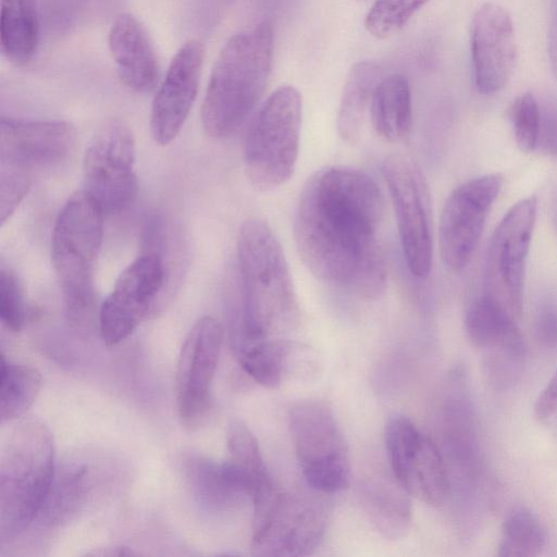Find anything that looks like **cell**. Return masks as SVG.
I'll use <instances>...</instances> for the list:
<instances>
[{
	"mask_svg": "<svg viewBox=\"0 0 557 557\" xmlns=\"http://www.w3.org/2000/svg\"><path fill=\"white\" fill-rule=\"evenodd\" d=\"M383 197L362 171L331 166L315 172L299 197L294 237L298 253L313 276L364 298L386 287V262L376 234Z\"/></svg>",
	"mask_w": 557,
	"mask_h": 557,
	"instance_id": "obj_1",
	"label": "cell"
},
{
	"mask_svg": "<svg viewBox=\"0 0 557 557\" xmlns=\"http://www.w3.org/2000/svg\"><path fill=\"white\" fill-rule=\"evenodd\" d=\"M243 314L232 343L278 338L299 314L290 270L278 238L263 221L244 222L237 239Z\"/></svg>",
	"mask_w": 557,
	"mask_h": 557,
	"instance_id": "obj_2",
	"label": "cell"
},
{
	"mask_svg": "<svg viewBox=\"0 0 557 557\" xmlns=\"http://www.w3.org/2000/svg\"><path fill=\"white\" fill-rule=\"evenodd\" d=\"M272 55L270 21L226 41L212 67L201 108V122L208 135L224 138L242 127L265 90Z\"/></svg>",
	"mask_w": 557,
	"mask_h": 557,
	"instance_id": "obj_3",
	"label": "cell"
},
{
	"mask_svg": "<svg viewBox=\"0 0 557 557\" xmlns=\"http://www.w3.org/2000/svg\"><path fill=\"white\" fill-rule=\"evenodd\" d=\"M54 481V443L36 419L21 421L10 433L0 459V539H14L42 510Z\"/></svg>",
	"mask_w": 557,
	"mask_h": 557,
	"instance_id": "obj_4",
	"label": "cell"
},
{
	"mask_svg": "<svg viewBox=\"0 0 557 557\" xmlns=\"http://www.w3.org/2000/svg\"><path fill=\"white\" fill-rule=\"evenodd\" d=\"M103 212L85 191L72 195L52 233L51 258L67 317L79 329L90 325L95 270L103 236Z\"/></svg>",
	"mask_w": 557,
	"mask_h": 557,
	"instance_id": "obj_5",
	"label": "cell"
},
{
	"mask_svg": "<svg viewBox=\"0 0 557 557\" xmlns=\"http://www.w3.org/2000/svg\"><path fill=\"white\" fill-rule=\"evenodd\" d=\"M301 116V96L289 85L274 90L256 113L245 140L244 164L248 180L257 189H275L293 175Z\"/></svg>",
	"mask_w": 557,
	"mask_h": 557,
	"instance_id": "obj_6",
	"label": "cell"
},
{
	"mask_svg": "<svg viewBox=\"0 0 557 557\" xmlns=\"http://www.w3.org/2000/svg\"><path fill=\"white\" fill-rule=\"evenodd\" d=\"M295 453L308 484L322 493H336L349 481L347 443L332 409L320 400H302L289 411Z\"/></svg>",
	"mask_w": 557,
	"mask_h": 557,
	"instance_id": "obj_7",
	"label": "cell"
},
{
	"mask_svg": "<svg viewBox=\"0 0 557 557\" xmlns=\"http://www.w3.org/2000/svg\"><path fill=\"white\" fill-rule=\"evenodd\" d=\"M135 153L133 132L119 119L104 122L91 138L84 156V190L103 213H120L134 203Z\"/></svg>",
	"mask_w": 557,
	"mask_h": 557,
	"instance_id": "obj_8",
	"label": "cell"
},
{
	"mask_svg": "<svg viewBox=\"0 0 557 557\" xmlns=\"http://www.w3.org/2000/svg\"><path fill=\"white\" fill-rule=\"evenodd\" d=\"M382 172L393 202L407 267L412 275L424 278L430 274L433 259L428 183L416 162L403 154L387 157Z\"/></svg>",
	"mask_w": 557,
	"mask_h": 557,
	"instance_id": "obj_9",
	"label": "cell"
},
{
	"mask_svg": "<svg viewBox=\"0 0 557 557\" xmlns=\"http://www.w3.org/2000/svg\"><path fill=\"white\" fill-rule=\"evenodd\" d=\"M323 510L306 498L277 490L253 506L251 549L257 556H304L325 532Z\"/></svg>",
	"mask_w": 557,
	"mask_h": 557,
	"instance_id": "obj_10",
	"label": "cell"
},
{
	"mask_svg": "<svg viewBox=\"0 0 557 557\" xmlns=\"http://www.w3.org/2000/svg\"><path fill=\"white\" fill-rule=\"evenodd\" d=\"M536 208L535 197L515 203L495 228L486 255V294L516 319L523 308L525 263Z\"/></svg>",
	"mask_w": 557,
	"mask_h": 557,
	"instance_id": "obj_11",
	"label": "cell"
},
{
	"mask_svg": "<svg viewBox=\"0 0 557 557\" xmlns=\"http://www.w3.org/2000/svg\"><path fill=\"white\" fill-rule=\"evenodd\" d=\"M385 445L394 478L406 493L433 506L446 502L450 492L448 473L432 437L408 418L394 416L385 426Z\"/></svg>",
	"mask_w": 557,
	"mask_h": 557,
	"instance_id": "obj_12",
	"label": "cell"
},
{
	"mask_svg": "<svg viewBox=\"0 0 557 557\" xmlns=\"http://www.w3.org/2000/svg\"><path fill=\"white\" fill-rule=\"evenodd\" d=\"M502 183L499 174L483 175L462 183L447 197L440 218L438 244L450 272L459 273L470 262Z\"/></svg>",
	"mask_w": 557,
	"mask_h": 557,
	"instance_id": "obj_13",
	"label": "cell"
},
{
	"mask_svg": "<svg viewBox=\"0 0 557 557\" xmlns=\"http://www.w3.org/2000/svg\"><path fill=\"white\" fill-rule=\"evenodd\" d=\"M223 329L212 317L200 318L189 330L176 369V406L182 425L201 428L211 410V382L216 369Z\"/></svg>",
	"mask_w": 557,
	"mask_h": 557,
	"instance_id": "obj_14",
	"label": "cell"
},
{
	"mask_svg": "<svg viewBox=\"0 0 557 557\" xmlns=\"http://www.w3.org/2000/svg\"><path fill=\"white\" fill-rule=\"evenodd\" d=\"M163 282L164 265L154 252L139 256L122 271L99 309V331L107 346L127 338L148 317Z\"/></svg>",
	"mask_w": 557,
	"mask_h": 557,
	"instance_id": "obj_15",
	"label": "cell"
},
{
	"mask_svg": "<svg viewBox=\"0 0 557 557\" xmlns=\"http://www.w3.org/2000/svg\"><path fill=\"white\" fill-rule=\"evenodd\" d=\"M205 47L186 41L173 57L152 101L150 132L158 145H169L180 134L196 100Z\"/></svg>",
	"mask_w": 557,
	"mask_h": 557,
	"instance_id": "obj_16",
	"label": "cell"
},
{
	"mask_svg": "<svg viewBox=\"0 0 557 557\" xmlns=\"http://www.w3.org/2000/svg\"><path fill=\"white\" fill-rule=\"evenodd\" d=\"M75 127L61 120L34 121L2 116L1 166L28 171L67 160L76 146Z\"/></svg>",
	"mask_w": 557,
	"mask_h": 557,
	"instance_id": "obj_17",
	"label": "cell"
},
{
	"mask_svg": "<svg viewBox=\"0 0 557 557\" xmlns=\"http://www.w3.org/2000/svg\"><path fill=\"white\" fill-rule=\"evenodd\" d=\"M474 82L483 95H493L509 82L517 59L515 27L508 11L494 2L482 4L471 26Z\"/></svg>",
	"mask_w": 557,
	"mask_h": 557,
	"instance_id": "obj_18",
	"label": "cell"
},
{
	"mask_svg": "<svg viewBox=\"0 0 557 557\" xmlns=\"http://www.w3.org/2000/svg\"><path fill=\"white\" fill-rule=\"evenodd\" d=\"M109 50L121 82L136 92H148L158 84L159 62L141 23L131 13L120 14L108 36Z\"/></svg>",
	"mask_w": 557,
	"mask_h": 557,
	"instance_id": "obj_19",
	"label": "cell"
},
{
	"mask_svg": "<svg viewBox=\"0 0 557 557\" xmlns=\"http://www.w3.org/2000/svg\"><path fill=\"white\" fill-rule=\"evenodd\" d=\"M466 332L478 348L508 361L517 362L524 356V342L513 318L488 294L474 298L466 312Z\"/></svg>",
	"mask_w": 557,
	"mask_h": 557,
	"instance_id": "obj_20",
	"label": "cell"
},
{
	"mask_svg": "<svg viewBox=\"0 0 557 557\" xmlns=\"http://www.w3.org/2000/svg\"><path fill=\"white\" fill-rule=\"evenodd\" d=\"M370 114L376 133L388 141L405 139L411 129V91L407 78L393 74L376 85L370 104Z\"/></svg>",
	"mask_w": 557,
	"mask_h": 557,
	"instance_id": "obj_21",
	"label": "cell"
},
{
	"mask_svg": "<svg viewBox=\"0 0 557 557\" xmlns=\"http://www.w3.org/2000/svg\"><path fill=\"white\" fill-rule=\"evenodd\" d=\"M187 472L196 495L208 507L226 509L250 497L244 476L230 460L218 463L202 458L193 459Z\"/></svg>",
	"mask_w": 557,
	"mask_h": 557,
	"instance_id": "obj_22",
	"label": "cell"
},
{
	"mask_svg": "<svg viewBox=\"0 0 557 557\" xmlns=\"http://www.w3.org/2000/svg\"><path fill=\"white\" fill-rule=\"evenodd\" d=\"M39 21L36 0H1L0 42L14 65L27 64L37 50Z\"/></svg>",
	"mask_w": 557,
	"mask_h": 557,
	"instance_id": "obj_23",
	"label": "cell"
},
{
	"mask_svg": "<svg viewBox=\"0 0 557 557\" xmlns=\"http://www.w3.org/2000/svg\"><path fill=\"white\" fill-rule=\"evenodd\" d=\"M381 79L382 70L375 62L360 61L351 66L337 114V131L343 140L354 143L359 138L366 111Z\"/></svg>",
	"mask_w": 557,
	"mask_h": 557,
	"instance_id": "obj_24",
	"label": "cell"
},
{
	"mask_svg": "<svg viewBox=\"0 0 557 557\" xmlns=\"http://www.w3.org/2000/svg\"><path fill=\"white\" fill-rule=\"evenodd\" d=\"M233 349L248 375L263 386L275 388L289 369L296 347L286 339L268 338L233 343Z\"/></svg>",
	"mask_w": 557,
	"mask_h": 557,
	"instance_id": "obj_25",
	"label": "cell"
},
{
	"mask_svg": "<svg viewBox=\"0 0 557 557\" xmlns=\"http://www.w3.org/2000/svg\"><path fill=\"white\" fill-rule=\"evenodd\" d=\"M383 479L370 478L360 485L363 507L385 536L397 539L408 530L411 510L407 497Z\"/></svg>",
	"mask_w": 557,
	"mask_h": 557,
	"instance_id": "obj_26",
	"label": "cell"
},
{
	"mask_svg": "<svg viewBox=\"0 0 557 557\" xmlns=\"http://www.w3.org/2000/svg\"><path fill=\"white\" fill-rule=\"evenodd\" d=\"M40 387L41 376L36 369L11 362L1 355V423L10 422L22 417L36 400Z\"/></svg>",
	"mask_w": 557,
	"mask_h": 557,
	"instance_id": "obj_27",
	"label": "cell"
},
{
	"mask_svg": "<svg viewBox=\"0 0 557 557\" xmlns=\"http://www.w3.org/2000/svg\"><path fill=\"white\" fill-rule=\"evenodd\" d=\"M230 462L244 476L250 498L274 484L265 467L259 444L245 422L234 419L227 428Z\"/></svg>",
	"mask_w": 557,
	"mask_h": 557,
	"instance_id": "obj_28",
	"label": "cell"
},
{
	"mask_svg": "<svg viewBox=\"0 0 557 557\" xmlns=\"http://www.w3.org/2000/svg\"><path fill=\"white\" fill-rule=\"evenodd\" d=\"M546 532L539 518L527 507L517 506L506 516L497 555L500 557H531L542 553Z\"/></svg>",
	"mask_w": 557,
	"mask_h": 557,
	"instance_id": "obj_29",
	"label": "cell"
},
{
	"mask_svg": "<svg viewBox=\"0 0 557 557\" xmlns=\"http://www.w3.org/2000/svg\"><path fill=\"white\" fill-rule=\"evenodd\" d=\"M429 0H375L364 27L374 37L386 39L397 34Z\"/></svg>",
	"mask_w": 557,
	"mask_h": 557,
	"instance_id": "obj_30",
	"label": "cell"
},
{
	"mask_svg": "<svg viewBox=\"0 0 557 557\" xmlns=\"http://www.w3.org/2000/svg\"><path fill=\"white\" fill-rule=\"evenodd\" d=\"M509 119L518 147L524 152L537 146L541 109L531 92L518 96L509 108Z\"/></svg>",
	"mask_w": 557,
	"mask_h": 557,
	"instance_id": "obj_31",
	"label": "cell"
},
{
	"mask_svg": "<svg viewBox=\"0 0 557 557\" xmlns=\"http://www.w3.org/2000/svg\"><path fill=\"white\" fill-rule=\"evenodd\" d=\"M0 319L2 324L13 332H20L27 319L21 285L15 274L3 267L0 271Z\"/></svg>",
	"mask_w": 557,
	"mask_h": 557,
	"instance_id": "obj_32",
	"label": "cell"
},
{
	"mask_svg": "<svg viewBox=\"0 0 557 557\" xmlns=\"http://www.w3.org/2000/svg\"><path fill=\"white\" fill-rule=\"evenodd\" d=\"M0 181L1 222L4 223L27 193L30 178L26 171L2 166Z\"/></svg>",
	"mask_w": 557,
	"mask_h": 557,
	"instance_id": "obj_33",
	"label": "cell"
},
{
	"mask_svg": "<svg viewBox=\"0 0 557 557\" xmlns=\"http://www.w3.org/2000/svg\"><path fill=\"white\" fill-rule=\"evenodd\" d=\"M533 331L537 343L548 349L557 350V304L553 300H545L537 307Z\"/></svg>",
	"mask_w": 557,
	"mask_h": 557,
	"instance_id": "obj_34",
	"label": "cell"
},
{
	"mask_svg": "<svg viewBox=\"0 0 557 557\" xmlns=\"http://www.w3.org/2000/svg\"><path fill=\"white\" fill-rule=\"evenodd\" d=\"M536 148L546 154L557 156V103L548 102L541 109Z\"/></svg>",
	"mask_w": 557,
	"mask_h": 557,
	"instance_id": "obj_35",
	"label": "cell"
},
{
	"mask_svg": "<svg viewBox=\"0 0 557 557\" xmlns=\"http://www.w3.org/2000/svg\"><path fill=\"white\" fill-rule=\"evenodd\" d=\"M534 414L541 424L557 428V371L537 397Z\"/></svg>",
	"mask_w": 557,
	"mask_h": 557,
	"instance_id": "obj_36",
	"label": "cell"
},
{
	"mask_svg": "<svg viewBox=\"0 0 557 557\" xmlns=\"http://www.w3.org/2000/svg\"><path fill=\"white\" fill-rule=\"evenodd\" d=\"M88 555L92 556H129V555H136L133 550L122 547V546H113V547H106L100 548L99 550H94L91 553H88Z\"/></svg>",
	"mask_w": 557,
	"mask_h": 557,
	"instance_id": "obj_37",
	"label": "cell"
}]
</instances>
